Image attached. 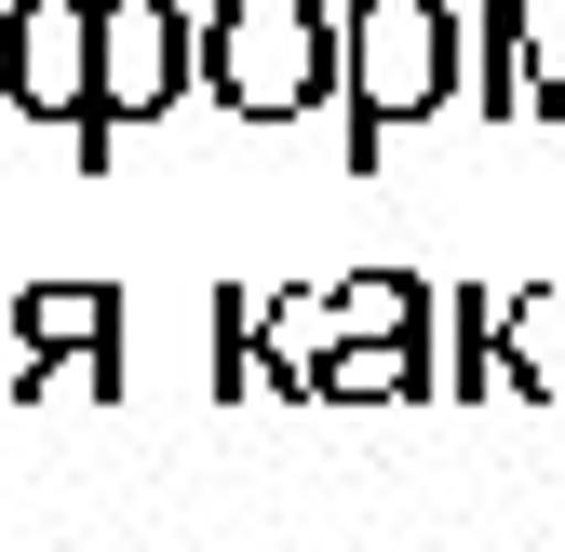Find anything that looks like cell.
I'll return each mask as SVG.
<instances>
[{"instance_id":"obj_8","label":"cell","mask_w":565,"mask_h":552,"mask_svg":"<svg viewBox=\"0 0 565 552\" xmlns=\"http://www.w3.org/2000/svg\"><path fill=\"white\" fill-rule=\"evenodd\" d=\"M445 297L417 284V269H337L323 284V337H431Z\"/></svg>"},{"instance_id":"obj_6","label":"cell","mask_w":565,"mask_h":552,"mask_svg":"<svg viewBox=\"0 0 565 552\" xmlns=\"http://www.w3.org/2000/svg\"><path fill=\"white\" fill-rule=\"evenodd\" d=\"M539 67H552V28L525 0H471V121H539Z\"/></svg>"},{"instance_id":"obj_7","label":"cell","mask_w":565,"mask_h":552,"mask_svg":"<svg viewBox=\"0 0 565 552\" xmlns=\"http://www.w3.org/2000/svg\"><path fill=\"white\" fill-rule=\"evenodd\" d=\"M0 337H14V391L41 351H95V337H121V297L108 284H28V297H0Z\"/></svg>"},{"instance_id":"obj_11","label":"cell","mask_w":565,"mask_h":552,"mask_svg":"<svg viewBox=\"0 0 565 552\" xmlns=\"http://www.w3.org/2000/svg\"><path fill=\"white\" fill-rule=\"evenodd\" d=\"M0 404H14V337H0Z\"/></svg>"},{"instance_id":"obj_4","label":"cell","mask_w":565,"mask_h":552,"mask_svg":"<svg viewBox=\"0 0 565 552\" xmlns=\"http://www.w3.org/2000/svg\"><path fill=\"white\" fill-rule=\"evenodd\" d=\"M0 108L54 135L95 121V0H0Z\"/></svg>"},{"instance_id":"obj_1","label":"cell","mask_w":565,"mask_h":552,"mask_svg":"<svg viewBox=\"0 0 565 552\" xmlns=\"http://www.w3.org/2000/svg\"><path fill=\"white\" fill-rule=\"evenodd\" d=\"M471 82V14L458 0H350L337 14V108H350V176L391 162L404 121H445Z\"/></svg>"},{"instance_id":"obj_2","label":"cell","mask_w":565,"mask_h":552,"mask_svg":"<svg viewBox=\"0 0 565 552\" xmlns=\"http://www.w3.org/2000/svg\"><path fill=\"white\" fill-rule=\"evenodd\" d=\"M202 108H216L230 135H282L337 108V14L323 0H216L202 14Z\"/></svg>"},{"instance_id":"obj_10","label":"cell","mask_w":565,"mask_h":552,"mask_svg":"<svg viewBox=\"0 0 565 552\" xmlns=\"http://www.w3.org/2000/svg\"><path fill=\"white\" fill-rule=\"evenodd\" d=\"M243 391H297V364L256 337V310H243V297H216V404H243Z\"/></svg>"},{"instance_id":"obj_5","label":"cell","mask_w":565,"mask_h":552,"mask_svg":"<svg viewBox=\"0 0 565 552\" xmlns=\"http://www.w3.org/2000/svg\"><path fill=\"white\" fill-rule=\"evenodd\" d=\"M297 404H445V351L431 337H323Z\"/></svg>"},{"instance_id":"obj_9","label":"cell","mask_w":565,"mask_h":552,"mask_svg":"<svg viewBox=\"0 0 565 552\" xmlns=\"http://www.w3.org/2000/svg\"><path fill=\"white\" fill-rule=\"evenodd\" d=\"M121 391H135V364H121V337H95V351H41L14 404H121Z\"/></svg>"},{"instance_id":"obj_3","label":"cell","mask_w":565,"mask_h":552,"mask_svg":"<svg viewBox=\"0 0 565 552\" xmlns=\"http://www.w3.org/2000/svg\"><path fill=\"white\" fill-rule=\"evenodd\" d=\"M202 95V14L189 0H95V121L67 135V162L108 176L135 149V121H175Z\"/></svg>"}]
</instances>
